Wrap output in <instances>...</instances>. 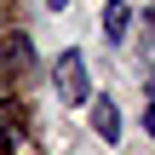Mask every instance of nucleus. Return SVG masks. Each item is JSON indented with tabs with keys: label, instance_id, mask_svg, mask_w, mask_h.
<instances>
[{
	"label": "nucleus",
	"instance_id": "f257e3e1",
	"mask_svg": "<svg viewBox=\"0 0 155 155\" xmlns=\"http://www.w3.org/2000/svg\"><path fill=\"white\" fill-rule=\"evenodd\" d=\"M58 98L63 104H86L92 98V81H86V58L69 46V52H58Z\"/></svg>",
	"mask_w": 155,
	"mask_h": 155
},
{
	"label": "nucleus",
	"instance_id": "f03ea898",
	"mask_svg": "<svg viewBox=\"0 0 155 155\" xmlns=\"http://www.w3.org/2000/svg\"><path fill=\"white\" fill-rule=\"evenodd\" d=\"M92 132H98L104 144H121V115H115V104H109V98L92 109Z\"/></svg>",
	"mask_w": 155,
	"mask_h": 155
},
{
	"label": "nucleus",
	"instance_id": "7ed1b4c3",
	"mask_svg": "<svg viewBox=\"0 0 155 155\" xmlns=\"http://www.w3.org/2000/svg\"><path fill=\"white\" fill-rule=\"evenodd\" d=\"M104 35H109V40L127 35V6H121V0H104Z\"/></svg>",
	"mask_w": 155,
	"mask_h": 155
},
{
	"label": "nucleus",
	"instance_id": "20e7f679",
	"mask_svg": "<svg viewBox=\"0 0 155 155\" xmlns=\"http://www.w3.org/2000/svg\"><path fill=\"white\" fill-rule=\"evenodd\" d=\"M12 132H17V115H12V104H0V144H6Z\"/></svg>",
	"mask_w": 155,
	"mask_h": 155
},
{
	"label": "nucleus",
	"instance_id": "39448f33",
	"mask_svg": "<svg viewBox=\"0 0 155 155\" xmlns=\"http://www.w3.org/2000/svg\"><path fill=\"white\" fill-rule=\"evenodd\" d=\"M144 132L155 138V104H144Z\"/></svg>",
	"mask_w": 155,
	"mask_h": 155
},
{
	"label": "nucleus",
	"instance_id": "423d86ee",
	"mask_svg": "<svg viewBox=\"0 0 155 155\" xmlns=\"http://www.w3.org/2000/svg\"><path fill=\"white\" fill-rule=\"evenodd\" d=\"M144 29H150V40H155V6H150V12H144Z\"/></svg>",
	"mask_w": 155,
	"mask_h": 155
}]
</instances>
